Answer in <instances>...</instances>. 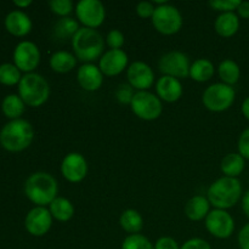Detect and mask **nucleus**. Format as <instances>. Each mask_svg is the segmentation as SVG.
<instances>
[{"label":"nucleus","mask_w":249,"mask_h":249,"mask_svg":"<svg viewBox=\"0 0 249 249\" xmlns=\"http://www.w3.org/2000/svg\"><path fill=\"white\" fill-rule=\"evenodd\" d=\"M246 168V160L238 152L228 153L220 163V169L224 177L238 178Z\"/></svg>","instance_id":"25"},{"label":"nucleus","mask_w":249,"mask_h":249,"mask_svg":"<svg viewBox=\"0 0 249 249\" xmlns=\"http://www.w3.org/2000/svg\"><path fill=\"white\" fill-rule=\"evenodd\" d=\"M215 74L214 63L209 58H197L190 67V78L197 83L209 82Z\"/></svg>","instance_id":"23"},{"label":"nucleus","mask_w":249,"mask_h":249,"mask_svg":"<svg viewBox=\"0 0 249 249\" xmlns=\"http://www.w3.org/2000/svg\"><path fill=\"white\" fill-rule=\"evenodd\" d=\"M24 102L23 100L19 97V95H7L1 104V109L4 112L5 116L10 118L11 121L14 119H19V117L23 114L24 112Z\"/></svg>","instance_id":"28"},{"label":"nucleus","mask_w":249,"mask_h":249,"mask_svg":"<svg viewBox=\"0 0 249 249\" xmlns=\"http://www.w3.org/2000/svg\"><path fill=\"white\" fill-rule=\"evenodd\" d=\"M104 73L99 65L95 63H83L77 71V82L85 91H96L104 84Z\"/></svg>","instance_id":"17"},{"label":"nucleus","mask_w":249,"mask_h":249,"mask_svg":"<svg viewBox=\"0 0 249 249\" xmlns=\"http://www.w3.org/2000/svg\"><path fill=\"white\" fill-rule=\"evenodd\" d=\"M121 249H155V245L146 236L135 233L124 238Z\"/></svg>","instance_id":"31"},{"label":"nucleus","mask_w":249,"mask_h":249,"mask_svg":"<svg viewBox=\"0 0 249 249\" xmlns=\"http://www.w3.org/2000/svg\"><path fill=\"white\" fill-rule=\"evenodd\" d=\"M24 194L36 207L50 206L58 194L57 180L49 173H33L24 184Z\"/></svg>","instance_id":"3"},{"label":"nucleus","mask_w":249,"mask_h":249,"mask_svg":"<svg viewBox=\"0 0 249 249\" xmlns=\"http://www.w3.org/2000/svg\"><path fill=\"white\" fill-rule=\"evenodd\" d=\"M128 53L123 49L105 51L99 60V67L106 77H116L129 67Z\"/></svg>","instance_id":"16"},{"label":"nucleus","mask_w":249,"mask_h":249,"mask_svg":"<svg viewBox=\"0 0 249 249\" xmlns=\"http://www.w3.org/2000/svg\"><path fill=\"white\" fill-rule=\"evenodd\" d=\"M21 71L12 63L0 65V83L5 85L18 84L21 80Z\"/></svg>","instance_id":"30"},{"label":"nucleus","mask_w":249,"mask_h":249,"mask_svg":"<svg viewBox=\"0 0 249 249\" xmlns=\"http://www.w3.org/2000/svg\"><path fill=\"white\" fill-rule=\"evenodd\" d=\"M236 11H237L238 17L249 19V1H241Z\"/></svg>","instance_id":"41"},{"label":"nucleus","mask_w":249,"mask_h":249,"mask_svg":"<svg viewBox=\"0 0 249 249\" xmlns=\"http://www.w3.org/2000/svg\"><path fill=\"white\" fill-rule=\"evenodd\" d=\"M53 215L46 207H34L24 219V226L28 233L36 237L45 236L53 226Z\"/></svg>","instance_id":"15"},{"label":"nucleus","mask_w":249,"mask_h":249,"mask_svg":"<svg viewBox=\"0 0 249 249\" xmlns=\"http://www.w3.org/2000/svg\"><path fill=\"white\" fill-rule=\"evenodd\" d=\"M211 202L206 196L197 195L191 197L185 204V215L191 221H202L207 218L211 212Z\"/></svg>","instance_id":"20"},{"label":"nucleus","mask_w":249,"mask_h":249,"mask_svg":"<svg viewBox=\"0 0 249 249\" xmlns=\"http://www.w3.org/2000/svg\"><path fill=\"white\" fill-rule=\"evenodd\" d=\"M240 2V0H212L209 1V6L215 11L224 14V12H235Z\"/></svg>","instance_id":"35"},{"label":"nucleus","mask_w":249,"mask_h":249,"mask_svg":"<svg viewBox=\"0 0 249 249\" xmlns=\"http://www.w3.org/2000/svg\"><path fill=\"white\" fill-rule=\"evenodd\" d=\"M79 29V22L68 16L62 17L56 22L55 27H53V33L60 39H71L72 40V38Z\"/></svg>","instance_id":"29"},{"label":"nucleus","mask_w":249,"mask_h":249,"mask_svg":"<svg viewBox=\"0 0 249 249\" xmlns=\"http://www.w3.org/2000/svg\"><path fill=\"white\" fill-rule=\"evenodd\" d=\"M105 41L109 49L118 50V49L123 48L124 43H125V36H124L123 32L119 31V29H112L107 33Z\"/></svg>","instance_id":"34"},{"label":"nucleus","mask_w":249,"mask_h":249,"mask_svg":"<svg viewBox=\"0 0 249 249\" xmlns=\"http://www.w3.org/2000/svg\"><path fill=\"white\" fill-rule=\"evenodd\" d=\"M191 62L186 53L182 51H169L164 53L158 61V68L163 75H169L177 79H185L190 77Z\"/></svg>","instance_id":"10"},{"label":"nucleus","mask_w":249,"mask_h":249,"mask_svg":"<svg viewBox=\"0 0 249 249\" xmlns=\"http://www.w3.org/2000/svg\"><path fill=\"white\" fill-rule=\"evenodd\" d=\"M237 148L238 153H240L245 160H249V128H247L246 130H243L242 133H241L237 141Z\"/></svg>","instance_id":"37"},{"label":"nucleus","mask_w":249,"mask_h":249,"mask_svg":"<svg viewBox=\"0 0 249 249\" xmlns=\"http://www.w3.org/2000/svg\"><path fill=\"white\" fill-rule=\"evenodd\" d=\"M34 138V129L26 119H14L0 130V145L11 152H19L29 147Z\"/></svg>","instance_id":"4"},{"label":"nucleus","mask_w":249,"mask_h":249,"mask_svg":"<svg viewBox=\"0 0 249 249\" xmlns=\"http://www.w3.org/2000/svg\"><path fill=\"white\" fill-rule=\"evenodd\" d=\"M155 249H180L177 241L169 236H163L160 237L155 243Z\"/></svg>","instance_id":"39"},{"label":"nucleus","mask_w":249,"mask_h":249,"mask_svg":"<svg viewBox=\"0 0 249 249\" xmlns=\"http://www.w3.org/2000/svg\"><path fill=\"white\" fill-rule=\"evenodd\" d=\"M180 249H212V246L203 238L194 237L187 240Z\"/></svg>","instance_id":"38"},{"label":"nucleus","mask_w":249,"mask_h":249,"mask_svg":"<svg viewBox=\"0 0 249 249\" xmlns=\"http://www.w3.org/2000/svg\"><path fill=\"white\" fill-rule=\"evenodd\" d=\"M78 58L73 53H70L67 50H58L55 51L50 56V68L56 73H68L72 72L77 67Z\"/></svg>","instance_id":"22"},{"label":"nucleus","mask_w":249,"mask_h":249,"mask_svg":"<svg viewBox=\"0 0 249 249\" xmlns=\"http://www.w3.org/2000/svg\"><path fill=\"white\" fill-rule=\"evenodd\" d=\"M14 62L19 71L33 73L40 63V50L33 41H21L15 48Z\"/></svg>","instance_id":"13"},{"label":"nucleus","mask_w":249,"mask_h":249,"mask_svg":"<svg viewBox=\"0 0 249 249\" xmlns=\"http://www.w3.org/2000/svg\"><path fill=\"white\" fill-rule=\"evenodd\" d=\"M126 79L135 91H148L155 84V72L143 61H135L126 70Z\"/></svg>","instance_id":"14"},{"label":"nucleus","mask_w":249,"mask_h":249,"mask_svg":"<svg viewBox=\"0 0 249 249\" xmlns=\"http://www.w3.org/2000/svg\"><path fill=\"white\" fill-rule=\"evenodd\" d=\"M5 27L7 32L16 36H23L32 31V19L21 10H15L7 14L5 18Z\"/></svg>","instance_id":"19"},{"label":"nucleus","mask_w":249,"mask_h":249,"mask_svg":"<svg viewBox=\"0 0 249 249\" xmlns=\"http://www.w3.org/2000/svg\"><path fill=\"white\" fill-rule=\"evenodd\" d=\"M235 100V89L221 82L209 85L208 88H206L203 95H202L203 106L208 111L215 112V113L228 111L233 105Z\"/></svg>","instance_id":"6"},{"label":"nucleus","mask_w":249,"mask_h":249,"mask_svg":"<svg viewBox=\"0 0 249 249\" xmlns=\"http://www.w3.org/2000/svg\"><path fill=\"white\" fill-rule=\"evenodd\" d=\"M207 231L219 240H226L231 237L235 231V220L228 211L215 209L209 212L204 219Z\"/></svg>","instance_id":"11"},{"label":"nucleus","mask_w":249,"mask_h":249,"mask_svg":"<svg viewBox=\"0 0 249 249\" xmlns=\"http://www.w3.org/2000/svg\"><path fill=\"white\" fill-rule=\"evenodd\" d=\"M14 4L16 5V6L22 7V9H23V7L29 6V5L32 4V0H23V1H19V0H15Z\"/></svg>","instance_id":"44"},{"label":"nucleus","mask_w":249,"mask_h":249,"mask_svg":"<svg viewBox=\"0 0 249 249\" xmlns=\"http://www.w3.org/2000/svg\"><path fill=\"white\" fill-rule=\"evenodd\" d=\"M151 21L156 31L163 36L177 34L182 28V23H184L180 10L169 2L156 6L155 14Z\"/></svg>","instance_id":"7"},{"label":"nucleus","mask_w":249,"mask_h":249,"mask_svg":"<svg viewBox=\"0 0 249 249\" xmlns=\"http://www.w3.org/2000/svg\"><path fill=\"white\" fill-rule=\"evenodd\" d=\"M49 7L53 14L57 15L62 18V17L70 16L75 6L71 0H51L49 1Z\"/></svg>","instance_id":"32"},{"label":"nucleus","mask_w":249,"mask_h":249,"mask_svg":"<svg viewBox=\"0 0 249 249\" xmlns=\"http://www.w3.org/2000/svg\"><path fill=\"white\" fill-rule=\"evenodd\" d=\"M218 75L221 83L233 87L241 78V68L236 61L231 58L223 60L218 66Z\"/></svg>","instance_id":"26"},{"label":"nucleus","mask_w":249,"mask_h":249,"mask_svg":"<svg viewBox=\"0 0 249 249\" xmlns=\"http://www.w3.org/2000/svg\"><path fill=\"white\" fill-rule=\"evenodd\" d=\"M242 211L249 219V190L242 196Z\"/></svg>","instance_id":"42"},{"label":"nucleus","mask_w":249,"mask_h":249,"mask_svg":"<svg viewBox=\"0 0 249 249\" xmlns=\"http://www.w3.org/2000/svg\"><path fill=\"white\" fill-rule=\"evenodd\" d=\"M136 14L140 18L147 19L152 18L153 14H155L156 5L153 4L152 1H147V0H143V1H140L138 5H136Z\"/></svg>","instance_id":"36"},{"label":"nucleus","mask_w":249,"mask_h":249,"mask_svg":"<svg viewBox=\"0 0 249 249\" xmlns=\"http://www.w3.org/2000/svg\"><path fill=\"white\" fill-rule=\"evenodd\" d=\"M131 112L142 121L151 122L160 118L163 113V102L151 91H136L130 104Z\"/></svg>","instance_id":"8"},{"label":"nucleus","mask_w":249,"mask_h":249,"mask_svg":"<svg viewBox=\"0 0 249 249\" xmlns=\"http://www.w3.org/2000/svg\"><path fill=\"white\" fill-rule=\"evenodd\" d=\"M19 97L31 107H40L50 96L48 80L38 73H26L18 83Z\"/></svg>","instance_id":"5"},{"label":"nucleus","mask_w":249,"mask_h":249,"mask_svg":"<svg viewBox=\"0 0 249 249\" xmlns=\"http://www.w3.org/2000/svg\"><path fill=\"white\" fill-rule=\"evenodd\" d=\"M241 111H242L243 117L249 121V96L247 99H245V101H243L242 107H241Z\"/></svg>","instance_id":"43"},{"label":"nucleus","mask_w":249,"mask_h":249,"mask_svg":"<svg viewBox=\"0 0 249 249\" xmlns=\"http://www.w3.org/2000/svg\"><path fill=\"white\" fill-rule=\"evenodd\" d=\"M51 215L60 223H67L74 216L75 208L72 202L65 197L57 196L49 206Z\"/></svg>","instance_id":"24"},{"label":"nucleus","mask_w":249,"mask_h":249,"mask_svg":"<svg viewBox=\"0 0 249 249\" xmlns=\"http://www.w3.org/2000/svg\"><path fill=\"white\" fill-rule=\"evenodd\" d=\"M156 95L162 100V102L168 104H174L179 101L184 94V88H182L180 79L169 75H162L158 78L156 82Z\"/></svg>","instance_id":"18"},{"label":"nucleus","mask_w":249,"mask_h":249,"mask_svg":"<svg viewBox=\"0 0 249 249\" xmlns=\"http://www.w3.org/2000/svg\"><path fill=\"white\" fill-rule=\"evenodd\" d=\"M119 224L126 233L135 235V233H140L143 229V218L135 209H125L121 214Z\"/></svg>","instance_id":"27"},{"label":"nucleus","mask_w":249,"mask_h":249,"mask_svg":"<svg viewBox=\"0 0 249 249\" xmlns=\"http://www.w3.org/2000/svg\"><path fill=\"white\" fill-rule=\"evenodd\" d=\"M214 29L223 38H231L240 29V17L235 12H224L216 17Z\"/></svg>","instance_id":"21"},{"label":"nucleus","mask_w":249,"mask_h":249,"mask_svg":"<svg viewBox=\"0 0 249 249\" xmlns=\"http://www.w3.org/2000/svg\"><path fill=\"white\" fill-rule=\"evenodd\" d=\"M237 242L240 249H249V223L246 224L240 230L237 236Z\"/></svg>","instance_id":"40"},{"label":"nucleus","mask_w":249,"mask_h":249,"mask_svg":"<svg viewBox=\"0 0 249 249\" xmlns=\"http://www.w3.org/2000/svg\"><path fill=\"white\" fill-rule=\"evenodd\" d=\"M242 195V184L238 178L221 177L208 187L207 198L215 209L228 211L241 201Z\"/></svg>","instance_id":"2"},{"label":"nucleus","mask_w":249,"mask_h":249,"mask_svg":"<svg viewBox=\"0 0 249 249\" xmlns=\"http://www.w3.org/2000/svg\"><path fill=\"white\" fill-rule=\"evenodd\" d=\"M104 36L97 29L80 27L79 31L72 38L73 53L84 63H94L100 60L105 53Z\"/></svg>","instance_id":"1"},{"label":"nucleus","mask_w":249,"mask_h":249,"mask_svg":"<svg viewBox=\"0 0 249 249\" xmlns=\"http://www.w3.org/2000/svg\"><path fill=\"white\" fill-rule=\"evenodd\" d=\"M135 90L128 83H123V84L119 85L116 90V99L119 104L122 105H129L130 106L131 101H133V97L135 95Z\"/></svg>","instance_id":"33"},{"label":"nucleus","mask_w":249,"mask_h":249,"mask_svg":"<svg viewBox=\"0 0 249 249\" xmlns=\"http://www.w3.org/2000/svg\"><path fill=\"white\" fill-rule=\"evenodd\" d=\"M89 172L87 158L78 152H71L61 162V174L71 184L82 182Z\"/></svg>","instance_id":"12"},{"label":"nucleus","mask_w":249,"mask_h":249,"mask_svg":"<svg viewBox=\"0 0 249 249\" xmlns=\"http://www.w3.org/2000/svg\"><path fill=\"white\" fill-rule=\"evenodd\" d=\"M74 11L78 22L85 28L97 29L106 19V7L100 0H80Z\"/></svg>","instance_id":"9"}]
</instances>
